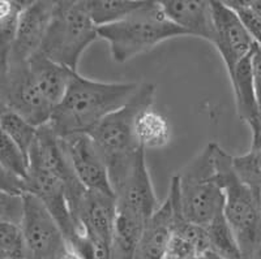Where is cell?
<instances>
[{
    "instance_id": "7",
    "label": "cell",
    "mask_w": 261,
    "mask_h": 259,
    "mask_svg": "<svg viewBox=\"0 0 261 259\" xmlns=\"http://www.w3.org/2000/svg\"><path fill=\"white\" fill-rule=\"evenodd\" d=\"M21 231L27 259H64L68 244L55 219L36 195L24 193Z\"/></svg>"
},
{
    "instance_id": "28",
    "label": "cell",
    "mask_w": 261,
    "mask_h": 259,
    "mask_svg": "<svg viewBox=\"0 0 261 259\" xmlns=\"http://www.w3.org/2000/svg\"><path fill=\"white\" fill-rule=\"evenodd\" d=\"M0 189L12 194L22 195L25 193V183L9 174L6 168L0 164Z\"/></svg>"
},
{
    "instance_id": "14",
    "label": "cell",
    "mask_w": 261,
    "mask_h": 259,
    "mask_svg": "<svg viewBox=\"0 0 261 259\" xmlns=\"http://www.w3.org/2000/svg\"><path fill=\"white\" fill-rule=\"evenodd\" d=\"M176 186L171 180L169 194L157 211L146 221L135 249V259H163L172 235L175 216Z\"/></svg>"
},
{
    "instance_id": "1",
    "label": "cell",
    "mask_w": 261,
    "mask_h": 259,
    "mask_svg": "<svg viewBox=\"0 0 261 259\" xmlns=\"http://www.w3.org/2000/svg\"><path fill=\"white\" fill-rule=\"evenodd\" d=\"M140 83L101 82L76 73L48 124L58 137L89 134L103 119L124 107Z\"/></svg>"
},
{
    "instance_id": "27",
    "label": "cell",
    "mask_w": 261,
    "mask_h": 259,
    "mask_svg": "<svg viewBox=\"0 0 261 259\" xmlns=\"http://www.w3.org/2000/svg\"><path fill=\"white\" fill-rule=\"evenodd\" d=\"M13 253H25L21 227L12 223H0V255Z\"/></svg>"
},
{
    "instance_id": "33",
    "label": "cell",
    "mask_w": 261,
    "mask_h": 259,
    "mask_svg": "<svg viewBox=\"0 0 261 259\" xmlns=\"http://www.w3.org/2000/svg\"><path fill=\"white\" fill-rule=\"evenodd\" d=\"M197 259H223V258H221V256H218V255H216V254L211 253V251H206V253L202 254V255H200Z\"/></svg>"
},
{
    "instance_id": "3",
    "label": "cell",
    "mask_w": 261,
    "mask_h": 259,
    "mask_svg": "<svg viewBox=\"0 0 261 259\" xmlns=\"http://www.w3.org/2000/svg\"><path fill=\"white\" fill-rule=\"evenodd\" d=\"M186 36L187 33L166 17L160 2H144L123 20L98 27V38L109 43L116 63H125L162 42Z\"/></svg>"
},
{
    "instance_id": "26",
    "label": "cell",
    "mask_w": 261,
    "mask_h": 259,
    "mask_svg": "<svg viewBox=\"0 0 261 259\" xmlns=\"http://www.w3.org/2000/svg\"><path fill=\"white\" fill-rule=\"evenodd\" d=\"M22 195L12 194L0 189V223H12L20 225L24 215Z\"/></svg>"
},
{
    "instance_id": "5",
    "label": "cell",
    "mask_w": 261,
    "mask_h": 259,
    "mask_svg": "<svg viewBox=\"0 0 261 259\" xmlns=\"http://www.w3.org/2000/svg\"><path fill=\"white\" fill-rule=\"evenodd\" d=\"M214 153L216 143L212 142L174 176L181 215L200 227H206L223 215L225 209V194L217 176Z\"/></svg>"
},
{
    "instance_id": "19",
    "label": "cell",
    "mask_w": 261,
    "mask_h": 259,
    "mask_svg": "<svg viewBox=\"0 0 261 259\" xmlns=\"http://www.w3.org/2000/svg\"><path fill=\"white\" fill-rule=\"evenodd\" d=\"M135 136L140 148L145 151L149 149H162L171 139V128L167 119L150 107L137 115Z\"/></svg>"
},
{
    "instance_id": "13",
    "label": "cell",
    "mask_w": 261,
    "mask_h": 259,
    "mask_svg": "<svg viewBox=\"0 0 261 259\" xmlns=\"http://www.w3.org/2000/svg\"><path fill=\"white\" fill-rule=\"evenodd\" d=\"M73 220L77 229L93 242L111 246L115 233V197L88 190L74 214Z\"/></svg>"
},
{
    "instance_id": "23",
    "label": "cell",
    "mask_w": 261,
    "mask_h": 259,
    "mask_svg": "<svg viewBox=\"0 0 261 259\" xmlns=\"http://www.w3.org/2000/svg\"><path fill=\"white\" fill-rule=\"evenodd\" d=\"M0 164L17 179L25 180L29 172V158L15 141L0 129Z\"/></svg>"
},
{
    "instance_id": "9",
    "label": "cell",
    "mask_w": 261,
    "mask_h": 259,
    "mask_svg": "<svg viewBox=\"0 0 261 259\" xmlns=\"http://www.w3.org/2000/svg\"><path fill=\"white\" fill-rule=\"evenodd\" d=\"M0 100L37 128L47 124L54 111L37 88L29 63H9L8 77L0 94Z\"/></svg>"
},
{
    "instance_id": "22",
    "label": "cell",
    "mask_w": 261,
    "mask_h": 259,
    "mask_svg": "<svg viewBox=\"0 0 261 259\" xmlns=\"http://www.w3.org/2000/svg\"><path fill=\"white\" fill-rule=\"evenodd\" d=\"M0 129L12 141H15L29 158V151L33 146V142L36 139L38 128L34 127L33 124L13 112L12 109L7 108L0 115Z\"/></svg>"
},
{
    "instance_id": "4",
    "label": "cell",
    "mask_w": 261,
    "mask_h": 259,
    "mask_svg": "<svg viewBox=\"0 0 261 259\" xmlns=\"http://www.w3.org/2000/svg\"><path fill=\"white\" fill-rule=\"evenodd\" d=\"M217 176L225 194L223 214L237 239L242 259H251L261 246V193L244 185L232 169V156L216 143Z\"/></svg>"
},
{
    "instance_id": "31",
    "label": "cell",
    "mask_w": 261,
    "mask_h": 259,
    "mask_svg": "<svg viewBox=\"0 0 261 259\" xmlns=\"http://www.w3.org/2000/svg\"><path fill=\"white\" fill-rule=\"evenodd\" d=\"M247 3L261 18V0H247Z\"/></svg>"
},
{
    "instance_id": "8",
    "label": "cell",
    "mask_w": 261,
    "mask_h": 259,
    "mask_svg": "<svg viewBox=\"0 0 261 259\" xmlns=\"http://www.w3.org/2000/svg\"><path fill=\"white\" fill-rule=\"evenodd\" d=\"M116 218L145 227L146 221L158 210V199L153 189L145 162V151L139 155L134 167L122 183L114 189Z\"/></svg>"
},
{
    "instance_id": "10",
    "label": "cell",
    "mask_w": 261,
    "mask_h": 259,
    "mask_svg": "<svg viewBox=\"0 0 261 259\" xmlns=\"http://www.w3.org/2000/svg\"><path fill=\"white\" fill-rule=\"evenodd\" d=\"M216 39L214 47L218 50L227 69L228 77L234 73L237 65L253 52L257 44L248 34L241 18L226 4L212 2Z\"/></svg>"
},
{
    "instance_id": "6",
    "label": "cell",
    "mask_w": 261,
    "mask_h": 259,
    "mask_svg": "<svg viewBox=\"0 0 261 259\" xmlns=\"http://www.w3.org/2000/svg\"><path fill=\"white\" fill-rule=\"evenodd\" d=\"M95 39H98V26L85 12L81 0L55 2L39 53L77 72L81 56Z\"/></svg>"
},
{
    "instance_id": "20",
    "label": "cell",
    "mask_w": 261,
    "mask_h": 259,
    "mask_svg": "<svg viewBox=\"0 0 261 259\" xmlns=\"http://www.w3.org/2000/svg\"><path fill=\"white\" fill-rule=\"evenodd\" d=\"M81 3L93 22L98 27H101L125 18L143 6L144 2H136V0H81Z\"/></svg>"
},
{
    "instance_id": "18",
    "label": "cell",
    "mask_w": 261,
    "mask_h": 259,
    "mask_svg": "<svg viewBox=\"0 0 261 259\" xmlns=\"http://www.w3.org/2000/svg\"><path fill=\"white\" fill-rule=\"evenodd\" d=\"M29 68L37 88L53 108L62 102L72 78L77 73L53 62L39 52L29 60Z\"/></svg>"
},
{
    "instance_id": "17",
    "label": "cell",
    "mask_w": 261,
    "mask_h": 259,
    "mask_svg": "<svg viewBox=\"0 0 261 259\" xmlns=\"http://www.w3.org/2000/svg\"><path fill=\"white\" fill-rule=\"evenodd\" d=\"M172 181L176 186L174 177ZM176 198H178V188H176ZM206 251H209L206 231L204 227L190 223L183 218L178 199L174 223H172V235L163 259H197Z\"/></svg>"
},
{
    "instance_id": "34",
    "label": "cell",
    "mask_w": 261,
    "mask_h": 259,
    "mask_svg": "<svg viewBox=\"0 0 261 259\" xmlns=\"http://www.w3.org/2000/svg\"><path fill=\"white\" fill-rule=\"evenodd\" d=\"M64 259H83V258H80V256H79V255H77V254H74V253H73V251L68 250V253L65 254Z\"/></svg>"
},
{
    "instance_id": "21",
    "label": "cell",
    "mask_w": 261,
    "mask_h": 259,
    "mask_svg": "<svg viewBox=\"0 0 261 259\" xmlns=\"http://www.w3.org/2000/svg\"><path fill=\"white\" fill-rule=\"evenodd\" d=\"M204 228L206 231L211 253L223 259H242L237 239L226 220L225 214L214 219L209 225Z\"/></svg>"
},
{
    "instance_id": "25",
    "label": "cell",
    "mask_w": 261,
    "mask_h": 259,
    "mask_svg": "<svg viewBox=\"0 0 261 259\" xmlns=\"http://www.w3.org/2000/svg\"><path fill=\"white\" fill-rule=\"evenodd\" d=\"M230 8L241 18L242 24L247 29L251 38L255 41L258 47H261V18L257 13L248 6L247 0H227Z\"/></svg>"
},
{
    "instance_id": "15",
    "label": "cell",
    "mask_w": 261,
    "mask_h": 259,
    "mask_svg": "<svg viewBox=\"0 0 261 259\" xmlns=\"http://www.w3.org/2000/svg\"><path fill=\"white\" fill-rule=\"evenodd\" d=\"M160 4L166 17L187 33V36L199 37L214 44L216 30L212 2L166 0Z\"/></svg>"
},
{
    "instance_id": "24",
    "label": "cell",
    "mask_w": 261,
    "mask_h": 259,
    "mask_svg": "<svg viewBox=\"0 0 261 259\" xmlns=\"http://www.w3.org/2000/svg\"><path fill=\"white\" fill-rule=\"evenodd\" d=\"M232 169L244 185L261 193V149H251L247 154L232 156Z\"/></svg>"
},
{
    "instance_id": "29",
    "label": "cell",
    "mask_w": 261,
    "mask_h": 259,
    "mask_svg": "<svg viewBox=\"0 0 261 259\" xmlns=\"http://www.w3.org/2000/svg\"><path fill=\"white\" fill-rule=\"evenodd\" d=\"M251 65H252L253 88H255L256 99H257V104L261 113V47H258V46H256L252 52Z\"/></svg>"
},
{
    "instance_id": "16",
    "label": "cell",
    "mask_w": 261,
    "mask_h": 259,
    "mask_svg": "<svg viewBox=\"0 0 261 259\" xmlns=\"http://www.w3.org/2000/svg\"><path fill=\"white\" fill-rule=\"evenodd\" d=\"M251 57L252 53L237 65L234 73L230 76V81L234 92L238 115L242 121L248 125L252 133L251 149H261V113L253 88Z\"/></svg>"
},
{
    "instance_id": "2",
    "label": "cell",
    "mask_w": 261,
    "mask_h": 259,
    "mask_svg": "<svg viewBox=\"0 0 261 259\" xmlns=\"http://www.w3.org/2000/svg\"><path fill=\"white\" fill-rule=\"evenodd\" d=\"M154 97V85L140 83L124 107L103 119L89 133L103 155L113 191L127 177L140 154L145 151L136 141L135 121L140 112L153 107Z\"/></svg>"
},
{
    "instance_id": "30",
    "label": "cell",
    "mask_w": 261,
    "mask_h": 259,
    "mask_svg": "<svg viewBox=\"0 0 261 259\" xmlns=\"http://www.w3.org/2000/svg\"><path fill=\"white\" fill-rule=\"evenodd\" d=\"M110 259H135V251L113 241L110 251Z\"/></svg>"
},
{
    "instance_id": "32",
    "label": "cell",
    "mask_w": 261,
    "mask_h": 259,
    "mask_svg": "<svg viewBox=\"0 0 261 259\" xmlns=\"http://www.w3.org/2000/svg\"><path fill=\"white\" fill-rule=\"evenodd\" d=\"M0 259H27V255H25V253L4 254V255H0Z\"/></svg>"
},
{
    "instance_id": "11",
    "label": "cell",
    "mask_w": 261,
    "mask_h": 259,
    "mask_svg": "<svg viewBox=\"0 0 261 259\" xmlns=\"http://www.w3.org/2000/svg\"><path fill=\"white\" fill-rule=\"evenodd\" d=\"M54 8L55 2H25L16 22L15 38L9 57L11 64L29 63L33 56L39 52L53 17Z\"/></svg>"
},
{
    "instance_id": "12",
    "label": "cell",
    "mask_w": 261,
    "mask_h": 259,
    "mask_svg": "<svg viewBox=\"0 0 261 259\" xmlns=\"http://www.w3.org/2000/svg\"><path fill=\"white\" fill-rule=\"evenodd\" d=\"M62 141L69 163L84 188L89 191L114 195L106 162L92 137L89 134H77L62 138Z\"/></svg>"
}]
</instances>
